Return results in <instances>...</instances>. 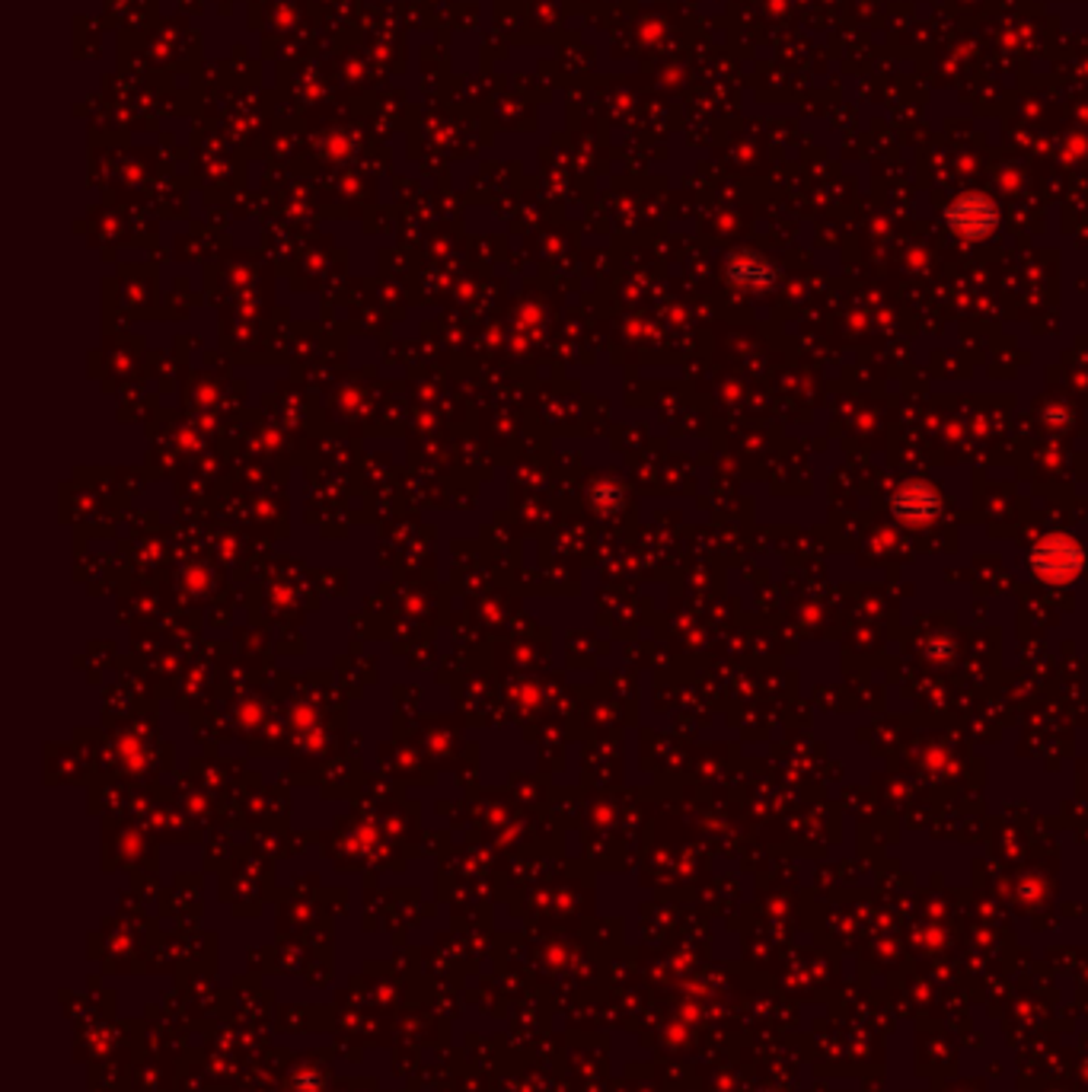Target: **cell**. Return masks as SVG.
Instances as JSON below:
<instances>
[{"mask_svg": "<svg viewBox=\"0 0 1088 1092\" xmlns=\"http://www.w3.org/2000/svg\"><path fill=\"white\" fill-rule=\"evenodd\" d=\"M948 224H952L955 234L977 240V237H987L996 227V209L983 195H964L948 209Z\"/></svg>", "mask_w": 1088, "mask_h": 1092, "instance_id": "cell-2", "label": "cell"}, {"mask_svg": "<svg viewBox=\"0 0 1088 1092\" xmlns=\"http://www.w3.org/2000/svg\"><path fill=\"white\" fill-rule=\"evenodd\" d=\"M1083 549L1069 537H1047L1031 553V569L1044 582H1073L1083 572Z\"/></svg>", "mask_w": 1088, "mask_h": 1092, "instance_id": "cell-1", "label": "cell"}, {"mask_svg": "<svg viewBox=\"0 0 1088 1092\" xmlns=\"http://www.w3.org/2000/svg\"><path fill=\"white\" fill-rule=\"evenodd\" d=\"M938 492L925 483H910L894 496V514L904 524H929L938 514Z\"/></svg>", "mask_w": 1088, "mask_h": 1092, "instance_id": "cell-3", "label": "cell"}]
</instances>
